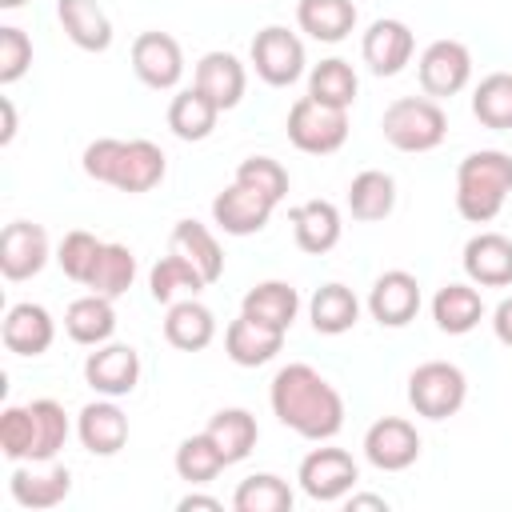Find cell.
<instances>
[{"mask_svg": "<svg viewBox=\"0 0 512 512\" xmlns=\"http://www.w3.org/2000/svg\"><path fill=\"white\" fill-rule=\"evenodd\" d=\"M296 480H300V488H304L308 500H316V504H336V500H344V496L356 488L360 468H356L352 452H344V448H312V452L300 460Z\"/></svg>", "mask_w": 512, "mask_h": 512, "instance_id": "52a82bcc", "label": "cell"}, {"mask_svg": "<svg viewBox=\"0 0 512 512\" xmlns=\"http://www.w3.org/2000/svg\"><path fill=\"white\" fill-rule=\"evenodd\" d=\"M464 276L480 288L512 284V240L504 232H476L464 244Z\"/></svg>", "mask_w": 512, "mask_h": 512, "instance_id": "e0dca14e", "label": "cell"}, {"mask_svg": "<svg viewBox=\"0 0 512 512\" xmlns=\"http://www.w3.org/2000/svg\"><path fill=\"white\" fill-rule=\"evenodd\" d=\"M472 116L492 128V132H508L512 128V72H488L476 92H472Z\"/></svg>", "mask_w": 512, "mask_h": 512, "instance_id": "74e56055", "label": "cell"}, {"mask_svg": "<svg viewBox=\"0 0 512 512\" xmlns=\"http://www.w3.org/2000/svg\"><path fill=\"white\" fill-rule=\"evenodd\" d=\"M56 20L76 48H84V52L112 48V20L96 0H56Z\"/></svg>", "mask_w": 512, "mask_h": 512, "instance_id": "603a6c76", "label": "cell"}, {"mask_svg": "<svg viewBox=\"0 0 512 512\" xmlns=\"http://www.w3.org/2000/svg\"><path fill=\"white\" fill-rule=\"evenodd\" d=\"M20 4H28V0H0V8H8V12H12V8H20Z\"/></svg>", "mask_w": 512, "mask_h": 512, "instance_id": "816d5d0a", "label": "cell"}, {"mask_svg": "<svg viewBox=\"0 0 512 512\" xmlns=\"http://www.w3.org/2000/svg\"><path fill=\"white\" fill-rule=\"evenodd\" d=\"M48 264V232L32 220H12L0 232V272L4 280H32Z\"/></svg>", "mask_w": 512, "mask_h": 512, "instance_id": "5bb4252c", "label": "cell"}, {"mask_svg": "<svg viewBox=\"0 0 512 512\" xmlns=\"http://www.w3.org/2000/svg\"><path fill=\"white\" fill-rule=\"evenodd\" d=\"M416 52V36L404 20H392V16H380L364 28V40H360V56L364 64L376 72V76H396L404 72V64L412 60Z\"/></svg>", "mask_w": 512, "mask_h": 512, "instance_id": "7c38bea8", "label": "cell"}, {"mask_svg": "<svg viewBox=\"0 0 512 512\" xmlns=\"http://www.w3.org/2000/svg\"><path fill=\"white\" fill-rule=\"evenodd\" d=\"M200 288H208V280L196 272V264H188L180 252H168L164 260H156L152 264V272H148V292H152V300L156 304H176V296L180 292H200Z\"/></svg>", "mask_w": 512, "mask_h": 512, "instance_id": "8d00e7d4", "label": "cell"}, {"mask_svg": "<svg viewBox=\"0 0 512 512\" xmlns=\"http://www.w3.org/2000/svg\"><path fill=\"white\" fill-rule=\"evenodd\" d=\"M176 508H180V512H192V508H208V512H220L224 504H220L216 496H200V492H188V496H184Z\"/></svg>", "mask_w": 512, "mask_h": 512, "instance_id": "681fc988", "label": "cell"}, {"mask_svg": "<svg viewBox=\"0 0 512 512\" xmlns=\"http://www.w3.org/2000/svg\"><path fill=\"white\" fill-rule=\"evenodd\" d=\"M164 172H168V160H164L160 144H152V140H124V156H120L112 188H120L128 196H140V192H152L164 180Z\"/></svg>", "mask_w": 512, "mask_h": 512, "instance_id": "d4e9b609", "label": "cell"}, {"mask_svg": "<svg viewBox=\"0 0 512 512\" xmlns=\"http://www.w3.org/2000/svg\"><path fill=\"white\" fill-rule=\"evenodd\" d=\"M32 444H36V420L28 404H8L0 412V448L12 464L32 460Z\"/></svg>", "mask_w": 512, "mask_h": 512, "instance_id": "7bdbcfd3", "label": "cell"}, {"mask_svg": "<svg viewBox=\"0 0 512 512\" xmlns=\"http://www.w3.org/2000/svg\"><path fill=\"white\" fill-rule=\"evenodd\" d=\"M176 476L180 480H188V484H208V480H216L224 468H228V460L220 456V448L208 440V432H196V436H184L180 440V448H176Z\"/></svg>", "mask_w": 512, "mask_h": 512, "instance_id": "60d3db41", "label": "cell"}, {"mask_svg": "<svg viewBox=\"0 0 512 512\" xmlns=\"http://www.w3.org/2000/svg\"><path fill=\"white\" fill-rule=\"evenodd\" d=\"M272 200L268 196H260V192H252V188H244V184H228L224 192H216V200H212V220L228 232V236H252V232H260L268 220H272Z\"/></svg>", "mask_w": 512, "mask_h": 512, "instance_id": "2e32d148", "label": "cell"}, {"mask_svg": "<svg viewBox=\"0 0 512 512\" xmlns=\"http://www.w3.org/2000/svg\"><path fill=\"white\" fill-rule=\"evenodd\" d=\"M432 320L448 336H464L484 320V300L472 284H444L432 296Z\"/></svg>", "mask_w": 512, "mask_h": 512, "instance_id": "4dcf8cb0", "label": "cell"}, {"mask_svg": "<svg viewBox=\"0 0 512 512\" xmlns=\"http://www.w3.org/2000/svg\"><path fill=\"white\" fill-rule=\"evenodd\" d=\"M252 68L264 84L272 88H288L304 76V40L296 32H288L284 24H268L252 36Z\"/></svg>", "mask_w": 512, "mask_h": 512, "instance_id": "8992f818", "label": "cell"}, {"mask_svg": "<svg viewBox=\"0 0 512 512\" xmlns=\"http://www.w3.org/2000/svg\"><path fill=\"white\" fill-rule=\"evenodd\" d=\"M192 84H196L200 92H208L220 112H228V108H236V104L244 100L248 72H244V64H240L232 52H220V48H216V52H204V56L196 60Z\"/></svg>", "mask_w": 512, "mask_h": 512, "instance_id": "ffe728a7", "label": "cell"}, {"mask_svg": "<svg viewBox=\"0 0 512 512\" xmlns=\"http://www.w3.org/2000/svg\"><path fill=\"white\" fill-rule=\"evenodd\" d=\"M132 280H136V256H132V248L128 244H104L84 288L116 300V296H124L132 288Z\"/></svg>", "mask_w": 512, "mask_h": 512, "instance_id": "f35d334b", "label": "cell"}, {"mask_svg": "<svg viewBox=\"0 0 512 512\" xmlns=\"http://www.w3.org/2000/svg\"><path fill=\"white\" fill-rule=\"evenodd\" d=\"M216 120H220L216 100L208 92H200L196 84L184 88V92H176L172 104H168V128L180 140H208L212 128H216Z\"/></svg>", "mask_w": 512, "mask_h": 512, "instance_id": "1f68e13d", "label": "cell"}, {"mask_svg": "<svg viewBox=\"0 0 512 512\" xmlns=\"http://www.w3.org/2000/svg\"><path fill=\"white\" fill-rule=\"evenodd\" d=\"M8 492H12V500H16L20 508H32V512L56 508V504H64L68 492H72V472H68L64 464H48V468H40V472H32V468H12Z\"/></svg>", "mask_w": 512, "mask_h": 512, "instance_id": "7402d4cb", "label": "cell"}, {"mask_svg": "<svg viewBox=\"0 0 512 512\" xmlns=\"http://www.w3.org/2000/svg\"><path fill=\"white\" fill-rule=\"evenodd\" d=\"M296 24L320 44H340L356 28V4L352 0H300Z\"/></svg>", "mask_w": 512, "mask_h": 512, "instance_id": "f1b7e54d", "label": "cell"}, {"mask_svg": "<svg viewBox=\"0 0 512 512\" xmlns=\"http://www.w3.org/2000/svg\"><path fill=\"white\" fill-rule=\"evenodd\" d=\"M132 72L140 76V84L168 92L180 84L184 76V48L176 36L168 32H140L132 40Z\"/></svg>", "mask_w": 512, "mask_h": 512, "instance_id": "30bf717a", "label": "cell"}, {"mask_svg": "<svg viewBox=\"0 0 512 512\" xmlns=\"http://www.w3.org/2000/svg\"><path fill=\"white\" fill-rule=\"evenodd\" d=\"M288 140L308 152V156H328L336 148H344L348 140V108H332V104H320L312 96H300L292 108H288Z\"/></svg>", "mask_w": 512, "mask_h": 512, "instance_id": "5b68a950", "label": "cell"}, {"mask_svg": "<svg viewBox=\"0 0 512 512\" xmlns=\"http://www.w3.org/2000/svg\"><path fill=\"white\" fill-rule=\"evenodd\" d=\"M236 184H244V188L260 192V196H268L272 204H280V200L288 196V172H284V164L272 160V156H248V160H240Z\"/></svg>", "mask_w": 512, "mask_h": 512, "instance_id": "ee69618b", "label": "cell"}, {"mask_svg": "<svg viewBox=\"0 0 512 512\" xmlns=\"http://www.w3.org/2000/svg\"><path fill=\"white\" fill-rule=\"evenodd\" d=\"M280 348H284V332L280 328H268V324H260V320H252L244 312L224 328V352L240 368H260Z\"/></svg>", "mask_w": 512, "mask_h": 512, "instance_id": "44dd1931", "label": "cell"}, {"mask_svg": "<svg viewBox=\"0 0 512 512\" xmlns=\"http://www.w3.org/2000/svg\"><path fill=\"white\" fill-rule=\"evenodd\" d=\"M416 80H420L424 96H432V100L464 92L468 80H472V52H468V44H460V40H432L420 52V60H416Z\"/></svg>", "mask_w": 512, "mask_h": 512, "instance_id": "ba28073f", "label": "cell"}, {"mask_svg": "<svg viewBox=\"0 0 512 512\" xmlns=\"http://www.w3.org/2000/svg\"><path fill=\"white\" fill-rule=\"evenodd\" d=\"M100 248H104V240H96V236L84 232V228H72V232H64V240H60V248H56V264H60V272H64L68 280L88 284Z\"/></svg>", "mask_w": 512, "mask_h": 512, "instance_id": "b9f144b4", "label": "cell"}, {"mask_svg": "<svg viewBox=\"0 0 512 512\" xmlns=\"http://www.w3.org/2000/svg\"><path fill=\"white\" fill-rule=\"evenodd\" d=\"M272 416L304 440H332L344 428V396L312 368V364H284L268 388Z\"/></svg>", "mask_w": 512, "mask_h": 512, "instance_id": "6da1fadb", "label": "cell"}, {"mask_svg": "<svg viewBox=\"0 0 512 512\" xmlns=\"http://www.w3.org/2000/svg\"><path fill=\"white\" fill-rule=\"evenodd\" d=\"M204 432H208V440L220 448V456L228 464H240L256 448V440H260V424H256V416L248 408H220L208 420Z\"/></svg>", "mask_w": 512, "mask_h": 512, "instance_id": "d6a6232c", "label": "cell"}, {"mask_svg": "<svg viewBox=\"0 0 512 512\" xmlns=\"http://www.w3.org/2000/svg\"><path fill=\"white\" fill-rule=\"evenodd\" d=\"M380 132L396 152H432L448 136V116L432 96H400L384 108Z\"/></svg>", "mask_w": 512, "mask_h": 512, "instance_id": "3957f363", "label": "cell"}, {"mask_svg": "<svg viewBox=\"0 0 512 512\" xmlns=\"http://www.w3.org/2000/svg\"><path fill=\"white\" fill-rule=\"evenodd\" d=\"M512 192V156L500 148L468 152L456 168V212L468 224H492Z\"/></svg>", "mask_w": 512, "mask_h": 512, "instance_id": "7a4b0ae2", "label": "cell"}, {"mask_svg": "<svg viewBox=\"0 0 512 512\" xmlns=\"http://www.w3.org/2000/svg\"><path fill=\"white\" fill-rule=\"evenodd\" d=\"M32 64V40L24 28L4 24L0 28V84H16Z\"/></svg>", "mask_w": 512, "mask_h": 512, "instance_id": "f6af8a7d", "label": "cell"}, {"mask_svg": "<svg viewBox=\"0 0 512 512\" xmlns=\"http://www.w3.org/2000/svg\"><path fill=\"white\" fill-rule=\"evenodd\" d=\"M84 380L100 396H128L140 384V352L132 344H96L84 360Z\"/></svg>", "mask_w": 512, "mask_h": 512, "instance_id": "8fae6325", "label": "cell"}, {"mask_svg": "<svg viewBox=\"0 0 512 512\" xmlns=\"http://www.w3.org/2000/svg\"><path fill=\"white\" fill-rule=\"evenodd\" d=\"M64 332L84 344V348H96V344H108L112 332H116V308L108 296L100 292H88V296H76L64 312Z\"/></svg>", "mask_w": 512, "mask_h": 512, "instance_id": "4316f807", "label": "cell"}, {"mask_svg": "<svg viewBox=\"0 0 512 512\" xmlns=\"http://www.w3.org/2000/svg\"><path fill=\"white\" fill-rule=\"evenodd\" d=\"M164 340L180 352H200L216 340V316L208 304H200L196 296L188 300H176L168 304V316H164Z\"/></svg>", "mask_w": 512, "mask_h": 512, "instance_id": "cb8c5ba5", "label": "cell"}, {"mask_svg": "<svg viewBox=\"0 0 512 512\" xmlns=\"http://www.w3.org/2000/svg\"><path fill=\"white\" fill-rule=\"evenodd\" d=\"M288 224H292V236H296V248L308 252V256H324L340 244V208L332 200H304L288 212Z\"/></svg>", "mask_w": 512, "mask_h": 512, "instance_id": "ac0fdd59", "label": "cell"}, {"mask_svg": "<svg viewBox=\"0 0 512 512\" xmlns=\"http://www.w3.org/2000/svg\"><path fill=\"white\" fill-rule=\"evenodd\" d=\"M364 456L380 472H404L420 460V432L404 416H380L364 432Z\"/></svg>", "mask_w": 512, "mask_h": 512, "instance_id": "9c48e42d", "label": "cell"}, {"mask_svg": "<svg viewBox=\"0 0 512 512\" xmlns=\"http://www.w3.org/2000/svg\"><path fill=\"white\" fill-rule=\"evenodd\" d=\"M360 92V80H356V68L340 56H328L320 60L312 72H308V96L320 100V104H332V108H352Z\"/></svg>", "mask_w": 512, "mask_h": 512, "instance_id": "d590c367", "label": "cell"}, {"mask_svg": "<svg viewBox=\"0 0 512 512\" xmlns=\"http://www.w3.org/2000/svg\"><path fill=\"white\" fill-rule=\"evenodd\" d=\"M76 436L92 456H116L128 444V416L116 408L112 396L92 400L76 416Z\"/></svg>", "mask_w": 512, "mask_h": 512, "instance_id": "d6986e66", "label": "cell"}, {"mask_svg": "<svg viewBox=\"0 0 512 512\" xmlns=\"http://www.w3.org/2000/svg\"><path fill=\"white\" fill-rule=\"evenodd\" d=\"M172 252H180L188 264H196V272L216 284L224 276V252H220V240L200 224V220H176L172 228Z\"/></svg>", "mask_w": 512, "mask_h": 512, "instance_id": "836d02e7", "label": "cell"}, {"mask_svg": "<svg viewBox=\"0 0 512 512\" xmlns=\"http://www.w3.org/2000/svg\"><path fill=\"white\" fill-rule=\"evenodd\" d=\"M120 156H124V140L116 136H100L84 148V172L96 180V184H112L116 180V168H120Z\"/></svg>", "mask_w": 512, "mask_h": 512, "instance_id": "bcb514c9", "label": "cell"}, {"mask_svg": "<svg viewBox=\"0 0 512 512\" xmlns=\"http://www.w3.org/2000/svg\"><path fill=\"white\" fill-rule=\"evenodd\" d=\"M0 340L8 352L16 356H40L52 348L56 340V320L48 316L44 304H32V300H20L4 312V324H0Z\"/></svg>", "mask_w": 512, "mask_h": 512, "instance_id": "9a60e30c", "label": "cell"}, {"mask_svg": "<svg viewBox=\"0 0 512 512\" xmlns=\"http://www.w3.org/2000/svg\"><path fill=\"white\" fill-rule=\"evenodd\" d=\"M344 504H348V512H356V508L388 512V500H384V496H372V492H348V496H344Z\"/></svg>", "mask_w": 512, "mask_h": 512, "instance_id": "c3c4849f", "label": "cell"}, {"mask_svg": "<svg viewBox=\"0 0 512 512\" xmlns=\"http://www.w3.org/2000/svg\"><path fill=\"white\" fill-rule=\"evenodd\" d=\"M0 112H4V128H0V144H12V136H16V108H12V100H8V96H0Z\"/></svg>", "mask_w": 512, "mask_h": 512, "instance_id": "f907efd6", "label": "cell"}, {"mask_svg": "<svg viewBox=\"0 0 512 512\" xmlns=\"http://www.w3.org/2000/svg\"><path fill=\"white\" fill-rule=\"evenodd\" d=\"M292 504H296L292 484L276 472H256V476L240 480L232 492L236 512H292Z\"/></svg>", "mask_w": 512, "mask_h": 512, "instance_id": "e575fe53", "label": "cell"}, {"mask_svg": "<svg viewBox=\"0 0 512 512\" xmlns=\"http://www.w3.org/2000/svg\"><path fill=\"white\" fill-rule=\"evenodd\" d=\"M240 312L252 316V320H260V324H268V328L288 332L292 320H296V312H300V292L288 280H260L256 288L244 292Z\"/></svg>", "mask_w": 512, "mask_h": 512, "instance_id": "484cf974", "label": "cell"}, {"mask_svg": "<svg viewBox=\"0 0 512 512\" xmlns=\"http://www.w3.org/2000/svg\"><path fill=\"white\" fill-rule=\"evenodd\" d=\"M308 320H312V328L320 336H340V332L356 328L360 300H356V292L348 284H336V280L332 284H320L312 292V300H308Z\"/></svg>", "mask_w": 512, "mask_h": 512, "instance_id": "83f0119b", "label": "cell"}, {"mask_svg": "<svg viewBox=\"0 0 512 512\" xmlns=\"http://www.w3.org/2000/svg\"><path fill=\"white\" fill-rule=\"evenodd\" d=\"M468 400V376L448 360H424L408 376V404L424 420H448Z\"/></svg>", "mask_w": 512, "mask_h": 512, "instance_id": "277c9868", "label": "cell"}, {"mask_svg": "<svg viewBox=\"0 0 512 512\" xmlns=\"http://www.w3.org/2000/svg\"><path fill=\"white\" fill-rule=\"evenodd\" d=\"M396 208V180L380 168H364L352 176L348 184V212L352 220H364V224H376L384 216H392Z\"/></svg>", "mask_w": 512, "mask_h": 512, "instance_id": "f546056e", "label": "cell"}, {"mask_svg": "<svg viewBox=\"0 0 512 512\" xmlns=\"http://www.w3.org/2000/svg\"><path fill=\"white\" fill-rule=\"evenodd\" d=\"M368 312L384 328H404L420 312V280L412 272H404V268L380 272L372 292H368Z\"/></svg>", "mask_w": 512, "mask_h": 512, "instance_id": "4fadbf2b", "label": "cell"}, {"mask_svg": "<svg viewBox=\"0 0 512 512\" xmlns=\"http://www.w3.org/2000/svg\"><path fill=\"white\" fill-rule=\"evenodd\" d=\"M28 408H32V420H36L32 464H52L56 452L68 444V432H72L68 412H64V404H56V400H48V396H44V400H32Z\"/></svg>", "mask_w": 512, "mask_h": 512, "instance_id": "ab89813d", "label": "cell"}, {"mask_svg": "<svg viewBox=\"0 0 512 512\" xmlns=\"http://www.w3.org/2000/svg\"><path fill=\"white\" fill-rule=\"evenodd\" d=\"M492 332H496V340H500L504 348H512V296H504V300L496 304V312H492Z\"/></svg>", "mask_w": 512, "mask_h": 512, "instance_id": "7dc6e473", "label": "cell"}]
</instances>
